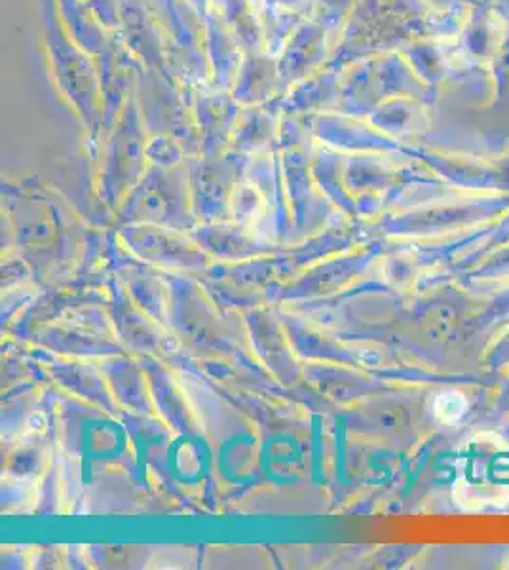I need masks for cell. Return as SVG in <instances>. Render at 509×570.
<instances>
[{
	"instance_id": "cell-1",
	"label": "cell",
	"mask_w": 509,
	"mask_h": 570,
	"mask_svg": "<svg viewBox=\"0 0 509 570\" xmlns=\"http://www.w3.org/2000/svg\"><path fill=\"white\" fill-rule=\"evenodd\" d=\"M40 7L48 45L46 48L59 88L67 101L78 109L86 120H91L97 110L104 109L97 61L69 37L63 21L59 18L56 0H40Z\"/></svg>"
},
{
	"instance_id": "cell-2",
	"label": "cell",
	"mask_w": 509,
	"mask_h": 570,
	"mask_svg": "<svg viewBox=\"0 0 509 570\" xmlns=\"http://www.w3.org/2000/svg\"><path fill=\"white\" fill-rule=\"evenodd\" d=\"M335 46L336 40L333 39V35L314 18L298 26L297 31L291 35L282 53L277 56L282 94L327 66L331 56L335 52Z\"/></svg>"
},
{
	"instance_id": "cell-3",
	"label": "cell",
	"mask_w": 509,
	"mask_h": 570,
	"mask_svg": "<svg viewBox=\"0 0 509 570\" xmlns=\"http://www.w3.org/2000/svg\"><path fill=\"white\" fill-rule=\"evenodd\" d=\"M202 35H204V52L209 66V78H212L209 86L217 90H233L245 58L244 48L239 46L231 27L226 26L225 20L213 7L202 20Z\"/></svg>"
},
{
	"instance_id": "cell-4",
	"label": "cell",
	"mask_w": 509,
	"mask_h": 570,
	"mask_svg": "<svg viewBox=\"0 0 509 570\" xmlns=\"http://www.w3.org/2000/svg\"><path fill=\"white\" fill-rule=\"evenodd\" d=\"M231 94L242 107H265L274 101L282 94L277 58L266 52L245 53Z\"/></svg>"
},
{
	"instance_id": "cell-5",
	"label": "cell",
	"mask_w": 509,
	"mask_h": 570,
	"mask_svg": "<svg viewBox=\"0 0 509 570\" xmlns=\"http://www.w3.org/2000/svg\"><path fill=\"white\" fill-rule=\"evenodd\" d=\"M341 94V71L323 67L320 71L291 86L282 96L265 105L266 109L285 110V112H306V110L336 107Z\"/></svg>"
},
{
	"instance_id": "cell-6",
	"label": "cell",
	"mask_w": 509,
	"mask_h": 570,
	"mask_svg": "<svg viewBox=\"0 0 509 570\" xmlns=\"http://www.w3.org/2000/svg\"><path fill=\"white\" fill-rule=\"evenodd\" d=\"M213 8L231 27L245 53L263 52V18L253 0H213Z\"/></svg>"
},
{
	"instance_id": "cell-7",
	"label": "cell",
	"mask_w": 509,
	"mask_h": 570,
	"mask_svg": "<svg viewBox=\"0 0 509 570\" xmlns=\"http://www.w3.org/2000/svg\"><path fill=\"white\" fill-rule=\"evenodd\" d=\"M354 4L355 0H314L312 18L320 21L333 35V39L339 40L342 26Z\"/></svg>"
},
{
	"instance_id": "cell-8",
	"label": "cell",
	"mask_w": 509,
	"mask_h": 570,
	"mask_svg": "<svg viewBox=\"0 0 509 570\" xmlns=\"http://www.w3.org/2000/svg\"><path fill=\"white\" fill-rule=\"evenodd\" d=\"M261 12L290 13V16L312 18L314 0H263L261 2Z\"/></svg>"
},
{
	"instance_id": "cell-9",
	"label": "cell",
	"mask_w": 509,
	"mask_h": 570,
	"mask_svg": "<svg viewBox=\"0 0 509 570\" xmlns=\"http://www.w3.org/2000/svg\"><path fill=\"white\" fill-rule=\"evenodd\" d=\"M183 2L200 18V21L206 18L207 12H209L213 7V0H183Z\"/></svg>"
}]
</instances>
